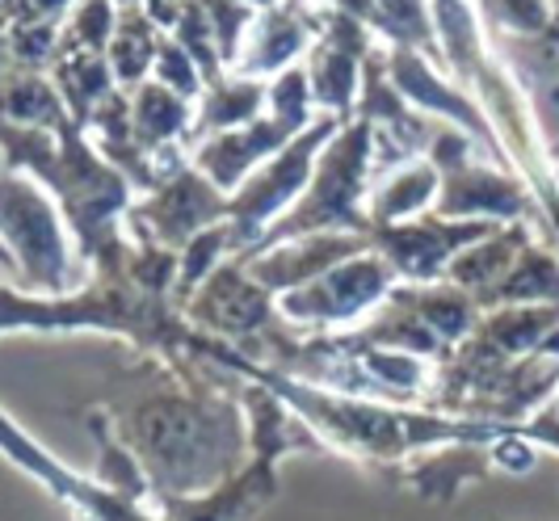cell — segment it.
Instances as JSON below:
<instances>
[{"instance_id":"cell-1","label":"cell","mask_w":559,"mask_h":521,"mask_svg":"<svg viewBox=\"0 0 559 521\" xmlns=\"http://www.w3.org/2000/svg\"><path fill=\"white\" fill-rule=\"evenodd\" d=\"M194 362L206 370H227L240 383H261L278 395L295 416H304L329 450L354 463L400 466L413 454L438 450V446H492L518 425L501 421H479V416H450V412L425 408V404H395V400H374V395H354L336 387L311 383L295 370L261 366L252 357L227 350L219 341L202 336L194 329Z\"/></svg>"},{"instance_id":"cell-2","label":"cell","mask_w":559,"mask_h":521,"mask_svg":"<svg viewBox=\"0 0 559 521\" xmlns=\"http://www.w3.org/2000/svg\"><path fill=\"white\" fill-rule=\"evenodd\" d=\"M202 370V362L173 366L165 383L114 416L118 434L140 454L156 505L215 493L249 459L245 395Z\"/></svg>"},{"instance_id":"cell-3","label":"cell","mask_w":559,"mask_h":521,"mask_svg":"<svg viewBox=\"0 0 559 521\" xmlns=\"http://www.w3.org/2000/svg\"><path fill=\"white\" fill-rule=\"evenodd\" d=\"M429 9H433V29H438L447 72L476 97L479 114L492 127V139L501 147V161L531 186L534 202L543 211V236H556L559 165L551 156L547 127H543V114L534 106L531 84L518 76L509 56L492 43V34L479 17V4L438 0Z\"/></svg>"},{"instance_id":"cell-4","label":"cell","mask_w":559,"mask_h":521,"mask_svg":"<svg viewBox=\"0 0 559 521\" xmlns=\"http://www.w3.org/2000/svg\"><path fill=\"white\" fill-rule=\"evenodd\" d=\"M0 147H4L9 173L34 177L59 202L93 277L127 274L131 248H135L127 220H131L140 193L93 147V139L84 135L76 122L59 135L0 127Z\"/></svg>"},{"instance_id":"cell-5","label":"cell","mask_w":559,"mask_h":521,"mask_svg":"<svg viewBox=\"0 0 559 521\" xmlns=\"http://www.w3.org/2000/svg\"><path fill=\"white\" fill-rule=\"evenodd\" d=\"M0 332L51 336V332H106L156 357L165 370L194 362V324L181 303L143 291L127 274H97L88 286L63 299H29L13 286H0Z\"/></svg>"},{"instance_id":"cell-6","label":"cell","mask_w":559,"mask_h":521,"mask_svg":"<svg viewBox=\"0 0 559 521\" xmlns=\"http://www.w3.org/2000/svg\"><path fill=\"white\" fill-rule=\"evenodd\" d=\"M245 412H249V459L224 479L215 493L190 496V500H165L156 505L168 521H252L270 509L278 496V466L290 454H333L329 441L311 429L304 416L282 404L270 387L240 383Z\"/></svg>"},{"instance_id":"cell-7","label":"cell","mask_w":559,"mask_h":521,"mask_svg":"<svg viewBox=\"0 0 559 521\" xmlns=\"http://www.w3.org/2000/svg\"><path fill=\"white\" fill-rule=\"evenodd\" d=\"M4 286L29 299H63L93 282L59 202L26 173H0Z\"/></svg>"},{"instance_id":"cell-8","label":"cell","mask_w":559,"mask_h":521,"mask_svg":"<svg viewBox=\"0 0 559 521\" xmlns=\"http://www.w3.org/2000/svg\"><path fill=\"white\" fill-rule=\"evenodd\" d=\"M379 156H383V143L370 122L354 118L349 127H341V135L324 147L320 168L311 177L308 193L299 198V206L252 252L304 240V236H370V186L383 168Z\"/></svg>"},{"instance_id":"cell-9","label":"cell","mask_w":559,"mask_h":521,"mask_svg":"<svg viewBox=\"0 0 559 521\" xmlns=\"http://www.w3.org/2000/svg\"><path fill=\"white\" fill-rule=\"evenodd\" d=\"M425 156L442 173V193L433 206L438 220L497 223V227L531 223L543 232V211L534 202L531 186L497 156H479V143L472 135L438 122Z\"/></svg>"},{"instance_id":"cell-10","label":"cell","mask_w":559,"mask_h":521,"mask_svg":"<svg viewBox=\"0 0 559 521\" xmlns=\"http://www.w3.org/2000/svg\"><path fill=\"white\" fill-rule=\"evenodd\" d=\"M341 127H349V122H336L329 114H320L304 135L290 139L270 165L257 168L249 181L231 193L236 257H249L252 248L261 245V240L299 206V198L308 193L311 177H316V168H320L324 147L341 135Z\"/></svg>"},{"instance_id":"cell-11","label":"cell","mask_w":559,"mask_h":521,"mask_svg":"<svg viewBox=\"0 0 559 521\" xmlns=\"http://www.w3.org/2000/svg\"><path fill=\"white\" fill-rule=\"evenodd\" d=\"M395 291H400L395 270L374 248H366L354 261L336 265L333 274L278 299V307L286 324L299 329L304 336H345V332H358L362 324H370Z\"/></svg>"},{"instance_id":"cell-12","label":"cell","mask_w":559,"mask_h":521,"mask_svg":"<svg viewBox=\"0 0 559 521\" xmlns=\"http://www.w3.org/2000/svg\"><path fill=\"white\" fill-rule=\"evenodd\" d=\"M374 47L379 38L354 13V4H320V38L304 63L320 114H329L336 122L358 118L366 59L374 56Z\"/></svg>"},{"instance_id":"cell-13","label":"cell","mask_w":559,"mask_h":521,"mask_svg":"<svg viewBox=\"0 0 559 521\" xmlns=\"http://www.w3.org/2000/svg\"><path fill=\"white\" fill-rule=\"evenodd\" d=\"M0 441H4V454L22 466L29 479H38L47 493L56 496V500H63L81 521H168L156 505L127 500V496L110 493L106 484H97L93 475L59 463L43 441L29 438L26 429L17 425L13 412H4V421H0Z\"/></svg>"},{"instance_id":"cell-14","label":"cell","mask_w":559,"mask_h":521,"mask_svg":"<svg viewBox=\"0 0 559 521\" xmlns=\"http://www.w3.org/2000/svg\"><path fill=\"white\" fill-rule=\"evenodd\" d=\"M219 223H231V198L215 190L194 165H186L152 193H143L127 227L135 240H156L168 252H181Z\"/></svg>"},{"instance_id":"cell-15","label":"cell","mask_w":559,"mask_h":521,"mask_svg":"<svg viewBox=\"0 0 559 521\" xmlns=\"http://www.w3.org/2000/svg\"><path fill=\"white\" fill-rule=\"evenodd\" d=\"M492 232H497V223H450L425 215V220L400 223V227H374L366 240L395 270L400 286H433V282H447L450 265L467 248L488 240Z\"/></svg>"},{"instance_id":"cell-16","label":"cell","mask_w":559,"mask_h":521,"mask_svg":"<svg viewBox=\"0 0 559 521\" xmlns=\"http://www.w3.org/2000/svg\"><path fill=\"white\" fill-rule=\"evenodd\" d=\"M383 51H388V47H383ZM388 76H392V84L400 88V97H404L420 118L472 135L479 147H488V156L501 161V147H497V139H492V127L484 122L476 97L450 76L447 63H438V59H429V56H417V51H388Z\"/></svg>"},{"instance_id":"cell-17","label":"cell","mask_w":559,"mask_h":521,"mask_svg":"<svg viewBox=\"0 0 559 521\" xmlns=\"http://www.w3.org/2000/svg\"><path fill=\"white\" fill-rule=\"evenodd\" d=\"M320 38V4H261L231 72L249 81H278L282 72L308 63Z\"/></svg>"},{"instance_id":"cell-18","label":"cell","mask_w":559,"mask_h":521,"mask_svg":"<svg viewBox=\"0 0 559 521\" xmlns=\"http://www.w3.org/2000/svg\"><path fill=\"white\" fill-rule=\"evenodd\" d=\"M370 240L366 236H304V240H286V245L261 248L240 257L249 265V274L270 291V295H295L311 282H320L324 274H333L336 265L354 261L358 252H366Z\"/></svg>"},{"instance_id":"cell-19","label":"cell","mask_w":559,"mask_h":521,"mask_svg":"<svg viewBox=\"0 0 559 521\" xmlns=\"http://www.w3.org/2000/svg\"><path fill=\"white\" fill-rule=\"evenodd\" d=\"M290 139H299V135H290L282 122H274V118L265 114V118H257L252 127L227 131V135L198 139L194 152H190V165H194L215 190L231 198L257 168L270 165Z\"/></svg>"},{"instance_id":"cell-20","label":"cell","mask_w":559,"mask_h":521,"mask_svg":"<svg viewBox=\"0 0 559 521\" xmlns=\"http://www.w3.org/2000/svg\"><path fill=\"white\" fill-rule=\"evenodd\" d=\"M392 471H400V488H408L425 505H454L467 484H484L497 466L488 446H438Z\"/></svg>"},{"instance_id":"cell-21","label":"cell","mask_w":559,"mask_h":521,"mask_svg":"<svg viewBox=\"0 0 559 521\" xmlns=\"http://www.w3.org/2000/svg\"><path fill=\"white\" fill-rule=\"evenodd\" d=\"M438 193H442V173L429 156H408V161L383 165L370 186V232L433 215Z\"/></svg>"},{"instance_id":"cell-22","label":"cell","mask_w":559,"mask_h":521,"mask_svg":"<svg viewBox=\"0 0 559 521\" xmlns=\"http://www.w3.org/2000/svg\"><path fill=\"white\" fill-rule=\"evenodd\" d=\"M135 102V147L147 161L165 152H194V122L198 106L181 93L165 88L160 81H147L131 93Z\"/></svg>"},{"instance_id":"cell-23","label":"cell","mask_w":559,"mask_h":521,"mask_svg":"<svg viewBox=\"0 0 559 521\" xmlns=\"http://www.w3.org/2000/svg\"><path fill=\"white\" fill-rule=\"evenodd\" d=\"M392 303L395 307H404L425 332H433L450 354L479 329V316H484L479 303L472 299L467 291L450 286V282H433V286H400V291L392 295Z\"/></svg>"},{"instance_id":"cell-24","label":"cell","mask_w":559,"mask_h":521,"mask_svg":"<svg viewBox=\"0 0 559 521\" xmlns=\"http://www.w3.org/2000/svg\"><path fill=\"white\" fill-rule=\"evenodd\" d=\"M534 236H538V227H531V223L497 227L488 240H479L476 248H467V252L450 265L447 282L450 286H459V291H467L476 303H484L497 286H501L504 274L513 270V261L522 257V248L531 245Z\"/></svg>"},{"instance_id":"cell-25","label":"cell","mask_w":559,"mask_h":521,"mask_svg":"<svg viewBox=\"0 0 559 521\" xmlns=\"http://www.w3.org/2000/svg\"><path fill=\"white\" fill-rule=\"evenodd\" d=\"M4 127H22V131H47L59 135L72 127L68 102L51 81V72H22V68H4Z\"/></svg>"},{"instance_id":"cell-26","label":"cell","mask_w":559,"mask_h":521,"mask_svg":"<svg viewBox=\"0 0 559 521\" xmlns=\"http://www.w3.org/2000/svg\"><path fill=\"white\" fill-rule=\"evenodd\" d=\"M270 114V84L249 81L240 72H227L215 84H206L202 102H198V122H194V143L211 135H227L252 127L257 118Z\"/></svg>"},{"instance_id":"cell-27","label":"cell","mask_w":559,"mask_h":521,"mask_svg":"<svg viewBox=\"0 0 559 521\" xmlns=\"http://www.w3.org/2000/svg\"><path fill=\"white\" fill-rule=\"evenodd\" d=\"M88 425V438L97 446V466H93V479L106 484L110 493L127 496V500H143V505H156V493H152V479L143 471L140 454L127 446V438L118 434V421L114 412L93 408L84 416Z\"/></svg>"},{"instance_id":"cell-28","label":"cell","mask_w":559,"mask_h":521,"mask_svg":"<svg viewBox=\"0 0 559 521\" xmlns=\"http://www.w3.org/2000/svg\"><path fill=\"white\" fill-rule=\"evenodd\" d=\"M165 38V29L147 17V4H118V29H114V43L106 51L118 88L135 93L140 84L152 81Z\"/></svg>"},{"instance_id":"cell-29","label":"cell","mask_w":559,"mask_h":521,"mask_svg":"<svg viewBox=\"0 0 559 521\" xmlns=\"http://www.w3.org/2000/svg\"><path fill=\"white\" fill-rule=\"evenodd\" d=\"M354 13L370 26V34L379 38V47H388V51H417V56H429L442 63V47H438V29H433V9L429 4L370 0V4H354Z\"/></svg>"},{"instance_id":"cell-30","label":"cell","mask_w":559,"mask_h":521,"mask_svg":"<svg viewBox=\"0 0 559 521\" xmlns=\"http://www.w3.org/2000/svg\"><path fill=\"white\" fill-rule=\"evenodd\" d=\"M518 303H559V248L547 245L543 236H534L531 245L522 248V257L513 261V270L504 274V282L479 303V311L492 307H518Z\"/></svg>"},{"instance_id":"cell-31","label":"cell","mask_w":559,"mask_h":521,"mask_svg":"<svg viewBox=\"0 0 559 521\" xmlns=\"http://www.w3.org/2000/svg\"><path fill=\"white\" fill-rule=\"evenodd\" d=\"M51 81L59 84L68 114L76 127H88V118L97 114V106L110 97L118 81H114V68L106 56H72V51H59L56 68H51Z\"/></svg>"},{"instance_id":"cell-32","label":"cell","mask_w":559,"mask_h":521,"mask_svg":"<svg viewBox=\"0 0 559 521\" xmlns=\"http://www.w3.org/2000/svg\"><path fill=\"white\" fill-rule=\"evenodd\" d=\"M231 257H236V232H231V223H219V227L202 232L198 240H190V245L177 252V265H181V274H177V303L186 307L211 277L224 270Z\"/></svg>"},{"instance_id":"cell-33","label":"cell","mask_w":559,"mask_h":521,"mask_svg":"<svg viewBox=\"0 0 559 521\" xmlns=\"http://www.w3.org/2000/svg\"><path fill=\"white\" fill-rule=\"evenodd\" d=\"M118 29V4L110 0H88V4H72L68 22H63V47L72 56H106Z\"/></svg>"},{"instance_id":"cell-34","label":"cell","mask_w":559,"mask_h":521,"mask_svg":"<svg viewBox=\"0 0 559 521\" xmlns=\"http://www.w3.org/2000/svg\"><path fill=\"white\" fill-rule=\"evenodd\" d=\"M270 118L282 122L290 135H304L311 122L320 118L316 93H311V76L304 63L282 72L278 81H270Z\"/></svg>"},{"instance_id":"cell-35","label":"cell","mask_w":559,"mask_h":521,"mask_svg":"<svg viewBox=\"0 0 559 521\" xmlns=\"http://www.w3.org/2000/svg\"><path fill=\"white\" fill-rule=\"evenodd\" d=\"M168 38H177V43L190 51V59L198 63V72L206 76V84H215L219 76H227V63H224V56H219L215 29L206 22V4H186L181 22H177V29H173Z\"/></svg>"},{"instance_id":"cell-36","label":"cell","mask_w":559,"mask_h":521,"mask_svg":"<svg viewBox=\"0 0 559 521\" xmlns=\"http://www.w3.org/2000/svg\"><path fill=\"white\" fill-rule=\"evenodd\" d=\"M152 81H160L165 88L181 93V97H186V102H194V106L202 102V93H206V76L198 72V63L190 59V51H186L177 38H165Z\"/></svg>"},{"instance_id":"cell-37","label":"cell","mask_w":559,"mask_h":521,"mask_svg":"<svg viewBox=\"0 0 559 521\" xmlns=\"http://www.w3.org/2000/svg\"><path fill=\"white\" fill-rule=\"evenodd\" d=\"M257 9L261 4H206V22L215 29V43H219V56H224L227 72H231V63L240 56L252 22H257Z\"/></svg>"},{"instance_id":"cell-38","label":"cell","mask_w":559,"mask_h":521,"mask_svg":"<svg viewBox=\"0 0 559 521\" xmlns=\"http://www.w3.org/2000/svg\"><path fill=\"white\" fill-rule=\"evenodd\" d=\"M488 450H492V466L504 471V475H531L534 466H538V454H543V450L526 438V429H522V425H518V429H509L504 438H497Z\"/></svg>"},{"instance_id":"cell-39","label":"cell","mask_w":559,"mask_h":521,"mask_svg":"<svg viewBox=\"0 0 559 521\" xmlns=\"http://www.w3.org/2000/svg\"><path fill=\"white\" fill-rule=\"evenodd\" d=\"M551 412H556V416H559V391H556V400H551Z\"/></svg>"}]
</instances>
